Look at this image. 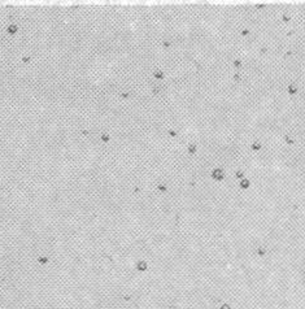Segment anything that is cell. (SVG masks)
<instances>
[{"instance_id": "1", "label": "cell", "mask_w": 305, "mask_h": 309, "mask_svg": "<svg viewBox=\"0 0 305 309\" xmlns=\"http://www.w3.org/2000/svg\"><path fill=\"white\" fill-rule=\"evenodd\" d=\"M140 309H305V283L284 282L261 274L216 287L209 295L191 287H170L149 296Z\"/></svg>"}, {"instance_id": "2", "label": "cell", "mask_w": 305, "mask_h": 309, "mask_svg": "<svg viewBox=\"0 0 305 309\" xmlns=\"http://www.w3.org/2000/svg\"><path fill=\"white\" fill-rule=\"evenodd\" d=\"M210 178L218 183H222L226 179V173H225V170L222 168H218L217 166V168H213L210 170Z\"/></svg>"}, {"instance_id": "3", "label": "cell", "mask_w": 305, "mask_h": 309, "mask_svg": "<svg viewBox=\"0 0 305 309\" xmlns=\"http://www.w3.org/2000/svg\"><path fill=\"white\" fill-rule=\"evenodd\" d=\"M255 255L257 256L258 259H265L266 256H268V248H266L265 245L260 244L255 248Z\"/></svg>"}, {"instance_id": "4", "label": "cell", "mask_w": 305, "mask_h": 309, "mask_svg": "<svg viewBox=\"0 0 305 309\" xmlns=\"http://www.w3.org/2000/svg\"><path fill=\"white\" fill-rule=\"evenodd\" d=\"M238 186H239V188H240L241 191H247V190L251 188L252 182H251V179H248L247 177H245V178H243V179L239 180V182H238Z\"/></svg>"}, {"instance_id": "5", "label": "cell", "mask_w": 305, "mask_h": 309, "mask_svg": "<svg viewBox=\"0 0 305 309\" xmlns=\"http://www.w3.org/2000/svg\"><path fill=\"white\" fill-rule=\"evenodd\" d=\"M287 93L290 96H296L299 93V86H297V83H295V82L288 83V86H287Z\"/></svg>"}, {"instance_id": "6", "label": "cell", "mask_w": 305, "mask_h": 309, "mask_svg": "<svg viewBox=\"0 0 305 309\" xmlns=\"http://www.w3.org/2000/svg\"><path fill=\"white\" fill-rule=\"evenodd\" d=\"M197 151H199V147H197L196 143H188L186 145V153L190 155V156H193L197 153Z\"/></svg>"}, {"instance_id": "7", "label": "cell", "mask_w": 305, "mask_h": 309, "mask_svg": "<svg viewBox=\"0 0 305 309\" xmlns=\"http://www.w3.org/2000/svg\"><path fill=\"white\" fill-rule=\"evenodd\" d=\"M283 142H284V144H287V145H295L296 144L295 137L291 135V134H284V135H283Z\"/></svg>"}, {"instance_id": "8", "label": "cell", "mask_w": 305, "mask_h": 309, "mask_svg": "<svg viewBox=\"0 0 305 309\" xmlns=\"http://www.w3.org/2000/svg\"><path fill=\"white\" fill-rule=\"evenodd\" d=\"M249 148H251L252 152H260L262 150V143L260 140H253L251 143V147H249Z\"/></svg>"}, {"instance_id": "9", "label": "cell", "mask_w": 305, "mask_h": 309, "mask_svg": "<svg viewBox=\"0 0 305 309\" xmlns=\"http://www.w3.org/2000/svg\"><path fill=\"white\" fill-rule=\"evenodd\" d=\"M245 177H247V175H245V172H244L243 169H236V170H235V172H234V178L236 179L238 182H239V180H240V179L245 178Z\"/></svg>"}, {"instance_id": "10", "label": "cell", "mask_w": 305, "mask_h": 309, "mask_svg": "<svg viewBox=\"0 0 305 309\" xmlns=\"http://www.w3.org/2000/svg\"><path fill=\"white\" fill-rule=\"evenodd\" d=\"M231 65H233V68L235 70H240V69L243 68V60H241V58H235V60L231 62Z\"/></svg>"}, {"instance_id": "11", "label": "cell", "mask_w": 305, "mask_h": 309, "mask_svg": "<svg viewBox=\"0 0 305 309\" xmlns=\"http://www.w3.org/2000/svg\"><path fill=\"white\" fill-rule=\"evenodd\" d=\"M231 79H233L234 82H236V83L241 82V79H243V77H241V73L239 72V70H234V73L231 74Z\"/></svg>"}, {"instance_id": "12", "label": "cell", "mask_w": 305, "mask_h": 309, "mask_svg": "<svg viewBox=\"0 0 305 309\" xmlns=\"http://www.w3.org/2000/svg\"><path fill=\"white\" fill-rule=\"evenodd\" d=\"M280 20H282L283 23H290L291 20H292V17H291V14L286 10V12H283L282 14H280Z\"/></svg>"}, {"instance_id": "13", "label": "cell", "mask_w": 305, "mask_h": 309, "mask_svg": "<svg viewBox=\"0 0 305 309\" xmlns=\"http://www.w3.org/2000/svg\"><path fill=\"white\" fill-rule=\"evenodd\" d=\"M251 35V29L249 27H243V29L240 30V36L241 38H248Z\"/></svg>"}]
</instances>
